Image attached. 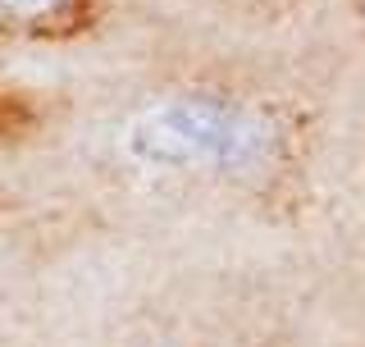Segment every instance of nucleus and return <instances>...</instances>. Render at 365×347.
Instances as JSON below:
<instances>
[{
  "instance_id": "f257e3e1",
  "label": "nucleus",
  "mask_w": 365,
  "mask_h": 347,
  "mask_svg": "<svg viewBox=\"0 0 365 347\" xmlns=\"http://www.w3.org/2000/svg\"><path fill=\"white\" fill-rule=\"evenodd\" d=\"M274 142L256 110L215 91H178L151 101L123 124V151L151 169L178 174H242L260 165Z\"/></svg>"
},
{
  "instance_id": "f03ea898",
  "label": "nucleus",
  "mask_w": 365,
  "mask_h": 347,
  "mask_svg": "<svg viewBox=\"0 0 365 347\" xmlns=\"http://www.w3.org/2000/svg\"><path fill=\"white\" fill-rule=\"evenodd\" d=\"M68 0H0V23H46Z\"/></svg>"
}]
</instances>
